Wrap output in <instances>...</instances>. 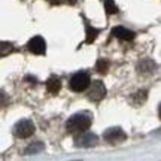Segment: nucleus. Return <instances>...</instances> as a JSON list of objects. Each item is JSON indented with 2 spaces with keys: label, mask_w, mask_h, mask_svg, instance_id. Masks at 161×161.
Returning a JSON list of instances; mask_svg holds the SVG:
<instances>
[{
  "label": "nucleus",
  "mask_w": 161,
  "mask_h": 161,
  "mask_svg": "<svg viewBox=\"0 0 161 161\" xmlns=\"http://www.w3.org/2000/svg\"><path fill=\"white\" fill-rule=\"evenodd\" d=\"M60 88H61V82H60L58 78L51 76L49 79L46 80V90H48V92H51V94H57V92L60 91Z\"/></svg>",
  "instance_id": "obj_9"
},
{
  "label": "nucleus",
  "mask_w": 161,
  "mask_h": 161,
  "mask_svg": "<svg viewBox=\"0 0 161 161\" xmlns=\"http://www.w3.org/2000/svg\"><path fill=\"white\" fill-rule=\"evenodd\" d=\"M49 2H52V3H66V2H69V0H49Z\"/></svg>",
  "instance_id": "obj_14"
},
{
  "label": "nucleus",
  "mask_w": 161,
  "mask_h": 161,
  "mask_svg": "<svg viewBox=\"0 0 161 161\" xmlns=\"http://www.w3.org/2000/svg\"><path fill=\"white\" fill-rule=\"evenodd\" d=\"M42 149H43V143L37 142V143L29 146V148L25 149V154H27V155H30V154H37V152H40Z\"/></svg>",
  "instance_id": "obj_10"
},
{
  "label": "nucleus",
  "mask_w": 161,
  "mask_h": 161,
  "mask_svg": "<svg viewBox=\"0 0 161 161\" xmlns=\"http://www.w3.org/2000/svg\"><path fill=\"white\" fill-rule=\"evenodd\" d=\"M158 112H160V118H161V104H160V110H158Z\"/></svg>",
  "instance_id": "obj_15"
},
{
  "label": "nucleus",
  "mask_w": 161,
  "mask_h": 161,
  "mask_svg": "<svg viewBox=\"0 0 161 161\" xmlns=\"http://www.w3.org/2000/svg\"><path fill=\"white\" fill-rule=\"evenodd\" d=\"M90 85V76L85 72H79L76 73L72 79H70V88L73 90L75 92H82L85 91L86 88Z\"/></svg>",
  "instance_id": "obj_2"
},
{
  "label": "nucleus",
  "mask_w": 161,
  "mask_h": 161,
  "mask_svg": "<svg viewBox=\"0 0 161 161\" xmlns=\"http://www.w3.org/2000/svg\"><path fill=\"white\" fill-rule=\"evenodd\" d=\"M106 96V88H104L102 80H94L91 82V86L88 90V98H91L92 102H98Z\"/></svg>",
  "instance_id": "obj_4"
},
{
  "label": "nucleus",
  "mask_w": 161,
  "mask_h": 161,
  "mask_svg": "<svg viewBox=\"0 0 161 161\" xmlns=\"http://www.w3.org/2000/svg\"><path fill=\"white\" fill-rule=\"evenodd\" d=\"M97 35H98V30L92 29V27H90V25H86V42H88V43L96 39Z\"/></svg>",
  "instance_id": "obj_12"
},
{
  "label": "nucleus",
  "mask_w": 161,
  "mask_h": 161,
  "mask_svg": "<svg viewBox=\"0 0 161 161\" xmlns=\"http://www.w3.org/2000/svg\"><path fill=\"white\" fill-rule=\"evenodd\" d=\"M91 116L88 114H76V115H73L72 118L67 119L66 130H67V133H72V134L86 131L91 127Z\"/></svg>",
  "instance_id": "obj_1"
},
{
  "label": "nucleus",
  "mask_w": 161,
  "mask_h": 161,
  "mask_svg": "<svg viewBox=\"0 0 161 161\" xmlns=\"http://www.w3.org/2000/svg\"><path fill=\"white\" fill-rule=\"evenodd\" d=\"M33 133H35V125H33V122L29 119L19 121V122H17V125L14 127V134H15L17 137H21V139L30 137Z\"/></svg>",
  "instance_id": "obj_3"
},
{
  "label": "nucleus",
  "mask_w": 161,
  "mask_h": 161,
  "mask_svg": "<svg viewBox=\"0 0 161 161\" xmlns=\"http://www.w3.org/2000/svg\"><path fill=\"white\" fill-rule=\"evenodd\" d=\"M104 8H106V12L112 15V14H116L118 12V8L114 3V0H104Z\"/></svg>",
  "instance_id": "obj_11"
},
{
  "label": "nucleus",
  "mask_w": 161,
  "mask_h": 161,
  "mask_svg": "<svg viewBox=\"0 0 161 161\" xmlns=\"http://www.w3.org/2000/svg\"><path fill=\"white\" fill-rule=\"evenodd\" d=\"M30 52H33L36 55H42V54H45L46 51V45H45V40L42 39L40 36H36L33 39L29 42V45H27Z\"/></svg>",
  "instance_id": "obj_6"
},
{
  "label": "nucleus",
  "mask_w": 161,
  "mask_h": 161,
  "mask_svg": "<svg viewBox=\"0 0 161 161\" xmlns=\"http://www.w3.org/2000/svg\"><path fill=\"white\" fill-rule=\"evenodd\" d=\"M108 67H109V63H108V61H104V60H98V63H97V72H100V73H104V72L108 70Z\"/></svg>",
  "instance_id": "obj_13"
},
{
  "label": "nucleus",
  "mask_w": 161,
  "mask_h": 161,
  "mask_svg": "<svg viewBox=\"0 0 161 161\" xmlns=\"http://www.w3.org/2000/svg\"><path fill=\"white\" fill-rule=\"evenodd\" d=\"M112 35L116 36V37L121 40H133L134 39V33H133L131 30L124 29V27H115V29H112Z\"/></svg>",
  "instance_id": "obj_8"
},
{
  "label": "nucleus",
  "mask_w": 161,
  "mask_h": 161,
  "mask_svg": "<svg viewBox=\"0 0 161 161\" xmlns=\"http://www.w3.org/2000/svg\"><path fill=\"white\" fill-rule=\"evenodd\" d=\"M97 136L92 134V133H86L82 131L79 136L75 137V145L76 146H82V148H90V146H94L97 145Z\"/></svg>",
  "instance_id": "obj_5"
},
{
  "label": "nucleus",
  "mask_w": 161,
  "mask_h": 161,
  "mask_svg": "<svg viewBox=\"0 0 161 161\" xmlns=\"http://www.w3.org/2000/svg\"><path fill=\"white\" fill-rule=\"evenodd\" d=\"M104 139L108 142H110V143H119V142L127 139V134L121 128H109L108 131L104 133Z\"/></svg>",
  "instance_id": "obj_7"
}]
</instances>
